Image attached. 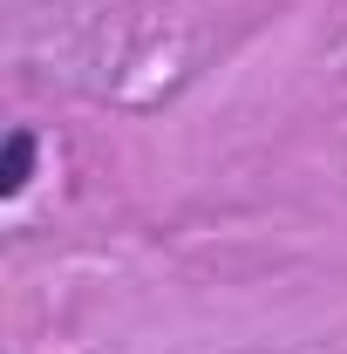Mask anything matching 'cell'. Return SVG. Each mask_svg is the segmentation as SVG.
Instances as JSON below:
<instances>
[{
  "mask_svg": "<svg viewBox=\"0 0 347 354\" xmlns=\"http://www.w3.org/2000/svg\"><path fill=\"white\" fill-rule=\"evenodd\" d=\"M35 177V130H7V150H0V198H21Z\"/></svg>",
  "mask_w": 347,
  "mask_h": 354,
  "instance_id": "obj_1",
  "label": "cell"
}]
</instances>
